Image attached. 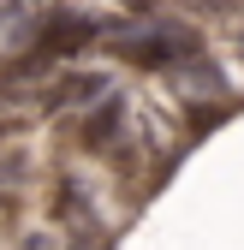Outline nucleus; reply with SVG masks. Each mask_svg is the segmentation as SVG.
Returning <instances> with one entry per match:
<instances>
[{
    "instance_id": "obj_3",
    "label": "nucleus",
    "mask_w": 244,
    "mask_h": 250,
    "mask_svg": "<svg viewBox=\"0 0 244 250\" xmlns=\"http://www.w3.org/2000/svg\"><path fill=\"white\" fill-rule=\"evenodd\" d=\"M96 96H107V78H66V83H54L48 96H42V107H48V113H66V107L96 102Z\"/></svg>"
},
{
    "instance_id": "obj_1",
    "label": "nucleus",
    "mask_w": 244,
    "mask_h": 250,
    "mask_svg": "<svg viewBox=\"0 0 244 250\" xmlns=\"http://www.w3.org/2000/svg\"><path fill=\"white\" fill-rule=\"evenodd\" d=\"M107 54L125 60V66H143V72H161V66H179V60L197 54V36L191 30H155V24H131L107 36Z\"/></svg>"
},
{
    "instance_id": "obj_4",
    "label": "nucleus",
    "mask_w": 244,
    "mask_h": 250,
    "mask_svg": "<svg viewBox=\"0 0 244 250\" xmlns=\"http://www.w3.org/2000/svg\"><path fill=\"white\" fill-rule=\"evenodd\" d=\"M113 137H119V102L96 107V113H89V125H83V143H89V149H107Z\"/></svg>"
},
{
    "instance_id": "obj_2",
    "label": "nucleus",
    "mask_w": 244,
    "mask_h": 250,
    "mask_svg": "<svg viewBox=\"0 0 244 250\" xmlns=\"http://www.w3.org/2000/svg\"><path fill=\"white\" fill-rule=\"evenodd\" d=\"M83 42H96V24H89V18H54L42 36H36V48H30V66H42V60H66V54H78Z\"/></svg>"
},
{
    "instance_id": "obj_5",
    "label": "nucleus",
    "mask_w": 244,
    "mask_h": 250,
    "mask_svg": "<svg viewBox=\"0 0 244 250\" xmlns=\"http://www.w3.org/2000/svg\"><path fill=\"white\" fill-rule=\"evenodd\" d=\"M185 6H208V12H221V6H232V0H185Z\"/></svg>"
}]
</instances>
